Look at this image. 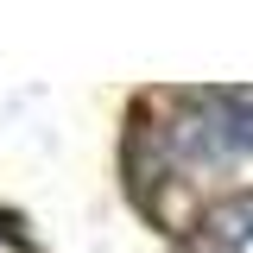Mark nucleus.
I'll return each mask as SVG.
<instances>
[{
    "label": "nucleus",
    "mask_w": 253,
    "mask_h": 253,
    "mask_svg": "<svg viewBox=\"0 0 253 253\" xmlns=\"http://www.w3.org/2000/svg\"><path fill=\"white\" fill-rule=\"evenodd\" d=\"M241 241H253V196H228L215 203L203 228H196V253H234Z\"/></svg>",
    "instance_id": "obj_1"
}]
</instances>
